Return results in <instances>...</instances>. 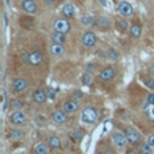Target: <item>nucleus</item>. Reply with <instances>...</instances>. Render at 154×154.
<instances>
[{
    "mask_svg": "<svg viewBox=\"0 0 154 154\" xmlns=\"http://www.w3.org/2000/svg\"><path fill=\"white\" fill-rule=\"evenodd\" d=\"M111 139H112L114 145L118 147V149H123V147H125L126 145L128 143L126 135H125V134H122V133H119V131H115V133L112 134Z\"/></svg>",
    "mask_w": 154,
    "mask_h": 154,
    "instance_id": "20e7f679",
    "label": "nucleus"
},
{
    "mask_svg": "<svg viewBox=\"0 0 154 154\" xmlns=\"http://www.w3.org/2000/svg\"><path fill=\"white\" fill-rule=\"evenodd\" d=\"M51 42L62 45V43L65 42V34H62V32H60V31H54L53 34H51Z\"/></svg>",
    "mask_w": 154,
    "mask_h": 154,
    "instance_id": "6ab92c4d",
    "label": "nucleus"
},
{
    "mask_svg": "<svg viewBox=\"0 0 154 154\" xmlns=\"http://www.w3.org/2000/svg\"><path fill=\"white\" fill-rule=\"evenodd\" d=\"M147 103L152 104V106H154V93L153 92L147 95Z\"/></svg>",
    "mask_w": 154,
    "mask_h": 154,
    "instance_id": "72a5a7b5",
    "label": "nucleus"
},
{
    "mask_svg": "<svg viewBox=\"0 0 154 154\" xmlns=\"http://www.w3.org/2000/svg\"><path fill=\"white\" fill-rule=\"evenodd\" d=\"M99 154H107V153H99Z\"/></svg>",
    "mask_w": 154,
    "mask_h": 154,
    "instance_id": "a19ab883",
    "label": "nucleus"
},
{
    "mask_svg": "<svg viewBox=\"0 0 154 154\" xmlns=\"http://www.w3.org/2000/svg\"><path fill=\"white\" fill-rule=\"evenodd\" d=\"M153 32H154V27H153Z\"/></svg>",
    "mask_w": 154,
    "mask_h": 154,
    "instance_id": "79ce46f5",
    "label": "nucleus"
},
{
    "mask_svg": "<svg viewBox=\"0 0 154 154\" xmlns=\"http://www.w3.org/2000/svg\"><path fill=\"white\" fill-rule=\"evenodd\" d=\"M99 77H100V80H103V81H109V80H112L115 77V69L111 66L104 68V69L100 72Z\"/></svg>",
    "mask_w": 154,
    "mask_h": 154,
    "instance_id": "9b49d317",
    "label": "nucleus"
},
{
    "mask_svg": "<svg viewBox=\"0 0 154 154\" xmlns=\"http://www.w3.org/2000/svg\"><path fill=\"white\" fill-rule=\"evenodd\" d=\"M24 137V134L22 133L20 130H12L10 134V138L12 139V141H19V139H22Z\"/></svg>",
    "mask_w": 154,
    "mask_h": 154,
    "instance_id": "5701e85b",
    "label": "nucleus"
},
{
    "mask_svg": "<svg viewBox=\"0 0 154 154\" xmlns=\"http://www.w3.org/2000/svg\"><path fill=\"white\" fill-rule=\"evenodd\" d=\"M96 24L100 29H108L111 26V19L107 18V16H100L99 19H96Z\"/></svg>",
    "mask_w": 154,
    "mask_h": 154,
    "instance_id": "a211bd4d",
    "label": "nucleus"
},
{
    "mask_svg": "<svg viewBox=\"0 0 154 154\" xmlns=\"http://www.w3.org/2000/svg\"><path fill=\"white\" fill-rule=\"evenodd\" d=\"M99 2H100V3H101V4H103V5H107V3H106V2H104V0H99Z\"/></svg>",
    "mask_w": 154,
    "mask_h": 154,
    "instance_id": "e433bc0d",
    "label": "nucleus"
},
{
    "mask_svg": "<svg viewBox=\"0 0 154 154\" xmlns=\"http://www.w3.org/2000/svg\"><path fill=\"white\" fill-rule=\"evenodd\" d=\"M75 95H77V97H82V93L80 92V91H77V92H75Z\"/></svg>",
    "mask_w": 154,
    "mask_h": 154,
    "instance_id": "c9c22d12",
    "label": "nucleus"
},
{
    "mask_svg": "<svg viewBox=\"0 0 154 154\" xmlns=\"http://www.w3.org/2000/svg\"><path fill=\"white\" fill-rule=\"evenodd\" d=\"M48 145L50 146V149H60V147H61V141H60L58 137L51 135V137H49V139H48Z\"/></svg>",
    "mask_w": 154,
    "mask_h": 154,
    "instance_id": "aec40b11",
    "label": "nucleus"
},
{
    "mask_svg": "<svg viewBox=\"0 0 154 154\" xmlns=\"http://www.w3.org/2000/svg\"><path fill=\"white\" fill-rule=\"evenodd\" d=\"M43 57L42 54H41V51H31V53H29V58H27V64L29 65H32V66H38V65H41V62H42Z\"/></svg>",
    "mask_w": 154,
    "mask_h": 154,
    "instance_id": "0eeeda50",
    "label": "nucleus"
},
{
    "mask_svg": "<svg viewBox=\"0 0 154 154\" xmlns=\"http://www.w3.org/2000/svg\"><path fill=\"white\" fill-rule=\"evenodd\" d=\"M10 107L11 108H14V109H20L22 107H23V103H22L20 100H11L10 101Z\"/></svg>",
    "mask_w": 154,
    "mask_h": 154,
    "instance_id": "a878e982",
    "label": "nucleus"
},
{
    "mask_svg": "<svg viewBox=\"0 0 154 154\" xmlns=\"http://www.w3.org/2000/svg\"><path fill=\"white\" fill-rule=\"evenodd\" d=\"M147 143H149L152 147H154V134H153V135L147 137Z\"/></svg>",
    "mask_w": 154,
    "mask_h": 154,
    "instance_id": "f704fd0d",
    "label": "nucleus"
},
{
    "mask_svg": "<svg viewBox=\"0 0 154 154\" xmlns=\"http://www.w3.org/2000/svg\"><path fill=\"white\" fill-rule=\"evenodd\" d=\"M50 146L45 142H38L34 146V154H49Z\"/></svg>",
    "mask_w": 154,
    "mask_h": 154,
    "instance_id": "4468645a",
    "label": "nucleus"
},
{
    "mask_svg": "<svg viewBox=\"0 0 154 154\" xmlns=\"http://www.w3.org/2000/svg\"><path fill=\"white\" fill-rule=\"evenodd\" d=\"M32 99H34V101L35 103H39V104H42V103H45L46 100H48V93H46V91H43V89H37L34 93H32Z\"/></svg>",
    "mask_w": 154,
    "mask_h": 154,
    "instance_id": "f8f14e48",
    "label": "nucleus"
},
{
    "mask_svg": "<svg viewBox=\"0 0 154 154\" xmlns=\"http://www.w3.org/2000/svg\"><path fill=\"white\" fill-rule=\"evenodd\" d=\"M62 14H64L66 18H73L76 14V8L73 4H70V3H66V4L62 5Z\"/></svg>",
    "mask_w": 154,
    "mask_h": 154,
    "instance_id": "2eb2a0df",
    "label": "nucleus"
},
{
    "mask_svg": "<svg viewBox=\"0 0 154 154\" xmlns=\"http://www.w3.org/2000/svg\"><path fill=\"white\" fill-rule=\"evenodd\" d=\"M107 53H108V56L111 57L112 60H116L118 58V53H116V50H114V49H109Z\"/></svg>",
    "mask_w": 154,
    "mask_h": 154,
    "instance_id": "2f4dec72",
    "label": "nucleus"
},
{
    "mask_svg": "<svg viewBox=\"0 0 154 154\" xmlns=\"http://www.w3.org/2000/svg\"><path fill=\"white\" fill-rule=\"evenodd\" d=\"M96 42H97V37H96L95 32L92 31H87L82 34L81 37V43L84 48H93V46L96 45Z\"/></svg>",
    "mask_w": 154,
    "mask_h": 154,
    "instance_id": "f03ea898",
    "label": "nucleus"
},
{
    "mask_svg": "<svg viewBox=\"0 0 154 154\" xmlns=\"http://www.w3.org/2000/svg\"><path fill=\"white\" fill-rule=\"evenodd\" d=\"M141 150H142V154H153V150H152V146L149 143H145L141 146Z\"/></svg>",
    "mask_w": 154,
    "mask_h": 154,
    "instance_id": "cd10ccee",
    "label": "nucleus"
},
{
    "mask_svg": "<svg viewBox=\"0 0 154 154\" xmlns=\"http://www.w3.org/2000/svg\"><path fill=\"white\" fill-rule=\"evenodd\" d=\"M10 122L12 123V125L20 126V125H23V123L26 122V115H24L22 111H18V109H16L15 112H12V114H11Z\"/></svg>",
    "mask_w": 154,
    "mask_h": 154,
    "instance_id": "6e6552de",
    "label": "nucleus"
},
{
    "mask_svg": "<svg viewBox=\"0 0 154 154\" xmlns=\"http://www.w3.org/2000/svg\"><path fill=\"white\" fill-rule=\"evenodd\" d=\"M22 8H23L27 14H35L38 10L37 3H35L34 0H22Z\"/></svg>",
    "mask_w": 154,
    "mask_h": 154,
    "instance_id": "9d476101",
    "label": "nucleus"
},
{
    "mask_svg": "<svg viewBox=\"0 0 154 154\" xmlns=\"http://www.w3.org/2000/svg\"><path fill=\"white\" fill-rule=\"evenodd\" d=\"M64 111L68 112V114H70V112H76L77 109H79V103H77L76 100H69L66 101V103H64Z\"/></svg>",
    "mask_w": 154,
    "mask_h": 154,
    "instance_id": "dca6fc26",
    "label": "nucleus"
},
{
    "mask_svg": "<svg viewBox=\"0 0 154 154\" xmlns=\"http://www.w3.org/2000/svg\"><path fill=\"white\" fill-rule=\"evenodd\" d=\"M46 93H48V97L51 99V100H54L56 99V91L53 89V88H48L46 89Z\"/></svg>",
    "mask_w": 154,
    "mask_h": 154,
    "instance_id": "c756f323",
    "label": "nucleus"
},
{
    "mask_svg": "<svg viewBox=\"0 0 154 154\" xmlns=\"http://www.w3.org/2000/svg\"><path fill=\"white\" fill-rule=\"evenodd\" d=\"M54 29H56V31H60V32H62V34H66V32L70 30V23H69V20H66V19H57L56 23H54Z\"/></svg>",
    "mask_w": 154,
    "mask_h": 154,
    "instance_id": "423d86ee",
    "label": "nucleus"
},
{
    "mask_svg": "<svg viewBox=\"0 0 154 154\" xmlns=\"http://www.w3.org/2000/svg\"><path fill=\"white\" fill-rule=\"evenodd\" d=\"M125 135H126L127 142L130 145H137V143H139V142H141V134H139L135 128H131V127L126 128Z\"/></svg>",
    "mask_w": 154,
    "mask_h": 154,
    "instance_id": "7ed1b4c3",
    "label": "nucleus"
},
{
    "mask_svg": "<svg viewBox=\"0 0 154 154\" xmlns=\"http://www.w3.org/2000/svg\"><path fill=\"white\" fill-rule=\"evenodd\" d=\"M126 154H137V153H135V152H127Z\"/></svg>",
    "mask_w": 154,
    "mask_h": 154,
    "instance_id": "4c0bfd02",
    "label": "nucleus"
},
{
    "mask_svg": "<svg viewBox=\"0 0 154 154\" xmlns=\"http://www.w3.org/2000/svg\"><path fill=\"white\" fill-rule=\"evenodd\" d=\"M147 115H149V118L152 120H154V106L152 104H149V109H147Z\"/></svg>",
    "mask_w": 154,
    "mask_h": 154,
    "instance_id": "7c9ffc66",
    "label": "nucleus"
},
{
    "mask_svg": "<svg viewBox=\"0 0 154 154\" xmlns=\"http://www.w3.org/2000/svg\"><path fill=\"white\" fill-rule=\"evenodd\" d=\"M153 73H154V66L152 68V75H153Z\"/></svg>",
    "mask_w": 154,
    "mask_h": 154,
    "instance_id": "ea45409f",
    "label": "nucleus"
},
{
    "mask_svg": "<svg viewBox=\"0 0 154 154\" xmlns=\"http://www.w3.org/2000/svg\"><path fill=\"white\" fill-rule=\"evenodd\" d=\"M118 11H119V14L123 16H131L133 15V5L127 2H122L118 5Z\"/></svg>",
    "mask_w": 154,
    "mask_h": 154,
    "instance_id": "1a4fd4ad",
    "label": "nucleus"
},
{
    "mask_svg": "<svg viewBox=\"0 0 154 154\" xmlns=\"http://www.w3.org/2000/svg\"><path fill=\"white\" fill-rule=\"evenodd\" d=\"M142 34V26L141 24H133L130 27V35L133 38H138Z\"/></svg>",
    "mask_w": 154,
    "mask_h": 154,
    "instance_id": "412c9836",
    "label": "nucleus"
},
{
    "mask_svg": "<svg viewBox=\"0 0 154 154\" xmlns=\"http://www.w3.org/2000/svg\"><path fill=\"white\" fill-rule=\"evenodd\" d=\"M99 115H97V111H96L93 107H85L81 112V120L84 123H95L97 120Z\"/></svg>",
    "mask_w": 154,
    "mask_h": 154,
    "instance_id": "f257e3e1",
    "label": "nucleus"
},
{
    "mask_svg": "<svg viewBox=\"0 0 154 154\" xmlns=\"http://www.w3.org/2000/svg\"><path fill=\"white\" fill-rule=\"evenodd\" d=\"M50 53L53 56H64L65 54V48L64 45H58V43H53L50 46Z\"/></svg>",
    "mask_w": 154,
    "mask_h": 154,
    "instance_id": "f3484780",
    "label": "nucleus"
},
{
    "mask_svg": "<svg viewBox=\"0 0 154 154\" xmlns=\"http://www.w3.org/2000/svg\"><path fill=\"white\" fill-rule=\"evenodd\" d=\"M2 95H3V112H4L7 109V95H5L4 91H3Z\"/></svg>",
    "mask_w": 154,
    "mask_h": 154,
    "instance_id": "473e14b6",
    "label": "nucleus"
},
{
    "mask_svg": "<svg viewBox=\"0 0 154 154\" xmlns=\"http://www.w3.org/2000/svg\"><path fill=\"white\" fill-rule=\"evenodd\" d=\"M143 82L147 88H150L152 91H154V79H152V77H145Z\"/></svg>",
    "mask_w": 154,
    "mask_h": 154,
    "instance_id": "bb28decb",
    "label": "nucleus"
},
{
    "mask_svg": "<svg viewBox=\"0 0 154 154\" xmlns=\"http://www.w3.org/2000/svg\"><path fill=\"white\" fill-rule=\"evenodd\" d=\"M81 81H82L84 85H89L91 82H92V77H91L89 73H84L82 77H81Z\"/></svg>",
    "mask_w": 154,
    "mask_h": 154,
    "instance_id": "c85d7f7f",
    "label": "nucleus"
},
{
    "mask_svg": "<svg viewBox=\"0 0 154 154\" xmlns=\"http://www.w3.org/2000/svg\"><path fill=\"white\" fill-rule=\"evenodd\" d=\"M116 26H118V29L120 30V31H126V30L128 29V24H127V22L125 20V19H118L116 20Z\"/></svg>",
    "mask_w": 154,
    "mask_h": 154,
    "instance_id": "393cba45",
    "label": "nucleus"
},
{
    "mask_svg": "<svg viewBox=\"0 0 154 154\" xmlns=\"http://www.w3.org/2000/svg\"><path fill=\"white\" fill-rule=\"evenodd\" d=\"M68 112H65L64 109L62 111H56L53 115H51V119L54 120L56 123H58V125H62V123H65L68 120Z\"/></svg>",
    "mask_w": 154,
    "mask_h": 154,
    "instance_id": "ddd939ff",
    "label": "nucleus"
},
{
    "mask_svg": "<svg viewBox=\"0 0 154 154\" xmlns=\"http://www.w3.org/2000/svg\"><path fill=\"white\" fill-rule=\"evenodd\" d=\"M80 22H81V24H84V26H92V24H96V19L91 15H82L81 18H80Z\"/></svg>",
    "mask_w": 154,
    "mask_h": 154,
    "instance_id": "4be33fe9",
    "label": "nucleus"
},
{
    "mask_svg": "<svg viewBox=\"0 0 154 154\" xmlns=\"http://www.w3.org/2000/svg\"><path fill=\"white\" fill-rule=\"evenodd\" d=\"M72 139L75 142H81L82 139H84V133H82L81 130H75L72 133Z\"/></svg>",
    "mask_w": 154,
    "mask_h": 154,
    "instance_id": "b1692460",
    "label": "nucleus"
},
{
    "mask_svg": "<svg viewBox=\"0 0 154 154\" xmlns=\"http://www.w3.org/2000/svg\"><path fill=\"white\" fill-rule=\"evenodd\" d=\"M27 88H29V82L24 79H22V77H18V79H15L12 81V89L15 91V92L22 93V92H24Z\"/></svg>",
    "mask_w": 154,
    "mask_h": 154,
    "instance_id": "39448f33",
    "label": "nucleus"
},
{
    "mask_svg": "<svg viewBox=\"0 0 154 154\" xmlns=\"http://www.w3.org/2000/svg\"><path fill=\"white\" fill-rule=\"evenodd\" d=\"M46 3H48V4H51L53 2H51V0H46Z\"/></svg>",
    "mask_w": 154,
    "mask_h": 154,
    "instance_id": "58836bf2",
    "label": "nucleus"
}]
</instances>
